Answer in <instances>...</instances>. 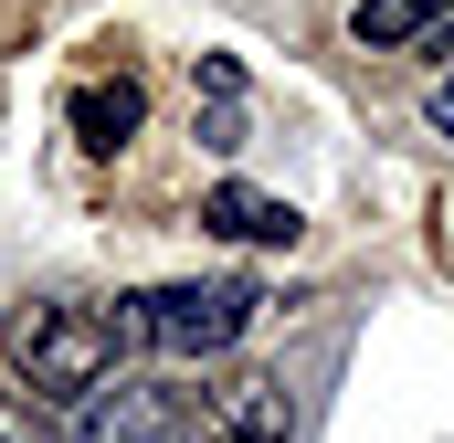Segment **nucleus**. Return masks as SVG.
<instances>
[{
  "mask_svg": "<svg viewBox=\"0 0 454 443\" xmlns=\"http://www.w3.org/2000/svg\"><path fill=\"white\" fill-rule=\"evenodd\" d=\"M64 443H201V401L148 369H106L96 391H74Z\"/></svg>",
  "mask_w": 454,
  "mask_h": 443,
  "instance_id": "obj_3",
  "label": "nucleus"
},
{
  "mask_svg": "<svg viewBox=\"0 0 454 443\" xmlns=\"http://www.w3.org/2000/svg\"><path fill=\"white\" fill-rule=\"evenodd\" d=\"M434 21H454V0H359V11H348V32H359L370 53H402V43H423Z\"/></svg>",
  "mask_w": 454,
  "mask_h": 443,
  "instance_id": "obj_7",
  "label": "nucleus"
},
{
  "mask_svg": "<svg viewBox=\"0 0 454 443\" xmlns=\"http://www.w3.org/2000/svg\"><path fill=\"white\" fill-rule=\"evenodd\" d=\"M434 127H444V137H454V74H444V85H434Z\"/></svg>",
  "mask_w": 454,
  "mask_h": 443,
  "instance_id": "obj_9",
  "label": "nucleus"
},
{
  "mask_svg": "<svg viewBox=\"0 0 454 443\" xmlns=\"http://www.w3.org/2000/svg\"><path fill=\"white\" fill-rule=\"evenodd\" d=\"M201 222L232 232V243H296V201H264V190H243V180H223V190L201 201Z\"/></svg>",
  "mask_w": 454,
  "mask_h": 443,
  "instance_id": "obj_6",
  "label": "nucleus"
},
{
  "mask_svg": "<svg viewBox=\"0 0 454 443\" xmlns=\"http://www.w3.org/2000/svg\"><path fill=\"white\" fill-rule=\"evenodd\" d=\"M201 148H223V159L243 148V106H232V96H212V116H201Z\"/></svg>",
  "mask_w": 454,
  "mask_h": 443,
  "instance_id": "obj_8",
  "label": "nucleus"
},
{
  "mask_svg": "<svg viewBox=\"0 0 454 443\" xmlns=\"http://www.w3.org/2000/svg\"><path fill=\"white\" fill-rule=\"evenodd\" d=\"M254 285L243 275H191V285H148V296H127V317L116 338H137V348H159V359H232L243 328H254Z\"/></svg>",
  "mask_w": 454,
  "mask_h": 443,
  "instance_id": "obj_1",
  "label": "nucleus"
},
{
  "mask_svg": "<svg viewBox=\"0 0 454 443\" xmlns=\"http://www.w3.org/2000/svg\"><path fill=\"white\" fill-rule=\"evenodd\" d=\"M74 137H85V148H96V159H116V148H127V137H137V116H148V96H137V85H127V74H116V85H74Z\"/></svg>",
  "mask_w": 454,
  "mask_h": 443,
  "instance_id": "obj_5",
  "label": "nucleus"
},
{
  "mask_svg": "<svg viewBox=\"0 0 454 443\" xmlns=\"http://www.w3.org/2000/svg\"><path fill=\"white\" fill-rule=\"evenodd\" d=\"M11 359H21V391H53V401H74V391H96V380L116 369V317H106V307L32 296V307L11 317Z\"/></svg>",
  "mask_w": 454,
  "mask_h": 443,
  "instance_id": "obj_2",
  "label": "nucleus"
},
{
  "mask_svg": "<svg viewBox=\"0 0 454 443\" xmlns=\"http://www.w3.org/2000/svg\"><path fill=\"white\" fill-rule=\"evenodd\" d=\"M201 443H296V401L275 369H232L201 401Z\"/></svg>",
  "mask_w": 454,
  "mask_h": 443,
  "instance_id": "obj_4",
  "label": "nucleus"
}]
</instances>
